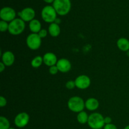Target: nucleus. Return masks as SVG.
<instances>
[{"instance_id": "1", "label": "nucleus", "mask_w": 129, "mask_h": 129, "mask_svg": "<svg viewBox=\"0 0 129 129\" xmlns=\"http://www.w3.org/2000/svg\"><path fill=\"white\" fill-rule=\"evenodd\" d=\"M53 7L57 15L65 16L68 15L71 8V2L70 0H54Z\"/></svg>"}, {"instance_id": "11", "label": "nucleus", "mask_w": 129, "mask_h": 129, "mask_svg": "<svg viewBox=\"0 0 129 129\" xmlns=\"http://www.w3.org/2000/svg\"><path fill=\"white\" fill-rule=\"evenodd\" d=\"M59 71L62 73H68L71 71L72 65L71 62L66 58H62L58 60L56 64Z\"/></svg>"}, {"instance_id": "6", "label": "nucleus", "mask_w": 129, "mask_h": 129, "mask_svg": "<svg viewBox=\"0 0 129 129\" xmlns=\"http://www.w3.org/2000/svg\"><path fill=\"white\" fill-rule=\"evenodd\" d=\"M26 43L29 49L32 50H36L41 46L42 39L38 34L31 33L26 37Z\"/></svg>"}, {"instance_id": "18", "label": "nucleus", "mask_w": 129, "mask_h": 129, "mask_svg": "<svg viewBox=\"0 0 129 129\" xmlns=\"http://www.w3.org/2000/svg\"><path fill=\"white\" fill-rule=\"evenodd\" d=\"M88 118H89V115L84 111L79 112L77 115V120L81 124H85L88 123Z\"/></svg>"}, {"instance_id": "2", "label": "nucleus", "mask_w": 129, "mask_h": 129, "mask_svg": "<svg viewBox=\"0 0 129 129\" xmlns=\"http://www.w3.org/2000/svg\"><path fill=\"white\" fill-rule=\"evenodd\" d=\"M68 107L69 110L74 113H79L84 111L85 108V102L79 96H73L68 102Z\"/></svg>"}, {"instance_id": "26", "label": "nucleus", "mask_w": 129, "mask_h": 129, "mask_svg": "<svg viewBox=\"0 0 129 129\" xmlns=\"http://www.w3.org/2000/svg\"><path fill=\"white\" fill-rule=\"evenodd\" d=\"M103 129H117V127L113 123H109V124H105Z\"/></svg>"}, {"instance_id": "27", "label": "nucleus", "mask_w": 129, "mask_h": 129, "mask_svg": "<svg viewBox=\"0 0 129 129\" xmlns=\"http://www.w3.org/2000/svg\"><path fill=\"white\" fill-rule=\"evenodd\" d=\"M105 123V124H109V123H112V118L110 117H106L104 118Z\"/></svg>"}, {"instance_id": "28", "label": "nucleus", "mask_w": 129, "mask_h": 129, "mask_svg": "<svg viewBox=\"0 0 129 129\" xmlns=\"http://www.w3.org/2000/svg\"><path fill=\"white\" fill-rule=\"evenodd\" d=\"M5 68H6V66H5L2 62H0V72H1V73H3V72L5 71Z\"/></svg>"}, {"instance_id": "25", "label": "nucleus", "mask_w": 129, "mask_h": 129, "mask_svg": "<svg viewBox=\"0 0 129 129\" xmlns=\"http://www.w3.org/2000/svg\"><path fill=\"white\" fill-rule=\"evenodd\" d=\"M6 104H7V100H6V98L3 96H0V107H1V108L5 107L6 105Z\"/></svg>"}, {"instance_id": "16", "label": "nucleus", "mask_w": 129, "mask_h": 129, "mask_svg": "<svg viewBox=\"0 0 129 129\" xmlns=\"http://www.w3.org/2000/svg\"><path fill=\"white\" fill-rule=\"evenodd\" d=\"M48 31L50 36L53 37H57L60 34V27L59 25L55 23V22L52 23L49 25L48 28Z\"/></svg>"}, {"instance_id": "30", "label": "nucleus", "mask_w": 129, "mask_h": 129, "mask_svg": "<svg viewBox=\"0 0 129 129\" xmlns=\"http://www.w3.org/2000/svg\"><path fill=\"white\" fill-rule=\"evenodd\" d=\"M55 23H57V24H58V25H59V24L60 23V20H59V18H57L56 20H55Z\"/></svg>"}, {"instance_id": "4", "label": "nucleus", "mask_w": 129, "mask_h": 129, "mask_svg": "<svg viewBox=\"0 0 129 129\" xmlns=\"http://www.w3.org/2000/svg\"><path fill=\"white\" fill-rule=\"evenodd\" d=\"M25 22L21 18H15L9 23L8 32L12 35H19L25 30Z\"/></svg>"}, {"instance_id": "3", "label": "nucleus", "mask_w": 129, "mask_h": 129, "mask_svg": "<svg viewBox=\"0 0 129 129\" xmlns=\"http://www.w3.org/2000/svg\"><path fill=\"white\" fill-rule=\"evenodd\" d=\"M104 118L101 113L94 112L89 115L87 123L92 129H102L105 125Z\"/></svg>"}, {"instance_id": "5", "label": "nucleus", "mask_w": 129, "mask_h": 129, "mask_svg": "<svg viewBox=\"0 0 129 129\" xmlns=\"http://www.w3.org/2000/svg\"><path fill=\"white\" fill-rule=\"evenodd\" d=\"M56 11L55 10L54 8L52 6H45L43 8L41 12L42 18L43 19L45 22L48 23H52L55 22L57 18Z\"/></svg>"}, {"instance_id": "13", "label": "nucleus", "mask_w": 129, "mask_h": 129, "mask_svg": "<svg viewBox=\"0 0 129 129\" xmlns=\"http://www.w3.org/2000/svg\"><path fill=\"white\" fill-rule=\"evenodd\" d=\"M1 60L6 67H10L15 62V56L12 52L6 51L1 55Z\"/></svg>"}, {"instance_id": "19", "label": "nucleus", "mask_w": 129, "mask_h": 129, "mask_svg": "<svg viewBox=\"0 0 129 129\" xmlns=\"http://www.w3.org/2000/svg\"><path fill=\"white\" fill-rule=\"evenodd\" d=\"M44 63L43 60V57L40 55L35 57L31 61V66L34 68H39L42 66V64Z\"/></svg>"}, {"instance_id": "29", "label": "nucleus", "mask_w": 129, "mask_h": 129, "mask_svg": "<svg viewBox=\"0 0 129 129\" xmlns=\"http://www.w3.org/2000/svg\"><path fill=\"white\" fill-rule=\"evenodd\" d=\"M45 2H46L47 3H53L54 1V0H44Z\"/></svg>"}, {"instance_id": "9", "label": "nucleus", "mask_w": 129, "mask_h": 129, "mask_svg": "<svg viewBox=\"0 0 129 129\" xmlns=\"http://www.w3.org/2000/svg\"><path fill=\"white\" fill-rule=\"evenodd\" d=\"M76 87L79 89H86L91 85V79L89 76L84 74L79 75L74 80Z\"/></svg>"}, {"instance_id": "12", "label": "nucleus", "mask_w": 129, "mask_h": 129, "mask_svg": "<svg viewBox=\"0 0 129 129\" xmlns=\"http://www.w3.org/2000/svg\"><path fill=\"white\" fill-rule=\"evenodd\" d=\"M44 63L48 67L55 66L58 61L56 55L52 52H47L43 56Z\"/></svg>"}, {"instance_id": "20", "label": "nucleus", "mask_w": 129, "mask_h": 129, "mask_svg": "<svg viewBox=\"0 0 129 129\" xmlns=\"http://www.w3.org/2000/svg\"><path fill=\"white\" fill-rule=\"evenodd\" d=\"M10 128V122L7 118L3 116L0 117V129H9Z\"/></svg>"}, {"instance_id": "24", "label": "nucleus", "mask_w": 129, "mask_h": 129, "mask_svg": "<svg viewBox=\"0 0 129 129\" xmlns=\"http://www.w3.org/2000/svg\"><path fill=\"white\" fill-rule=\"evenodd\" d=\"M48 33H49V31H48L47 30H45V29L44 28H42L41 30L38 33V35H39V37H40L41 39H44V38L46 37Z\"/></svg>"}, {"instance_id": "31", "label": "nucleus", "mask_w": 129, "mask_h": 129, "mask_svg": "<svg viewBox=\"0 0 129 129\" xmlns=\"http://www.w3.org/2000/svg\"><path fill=\"white\" fill-rule=\"evenodd\" d=\"M123 129H129V125H128L126 126V127H125V128H123Z\"/></svg>"}, {"instance_id": "7", "label": "nucleus", "mask_w": 129, "mask_h": 129, "mask_svg": "<svg viewBox=\"0 0 129 129\" xmlns=\"http://www.w3.org/2000/svg\"><path fill=\"white\" fill-rule=\"evenodd\" d=\"M16 11L13 8L10 7L3 8L0 11V18L1 20L6 21V22H11L16 18Z\"/></svg>"}, {"instance_id": "10", "label": "nucleus", "mask_w": 129, "mask_h": 129, "mask_svg": "<svg viewBox=\"0 0 129 129\" xmlns=\"http://www.w3.org/2000/svg\"><path fill=\"white\" fill-rule=\"evenodd\" d=\"M18 16L25 22H30L31 20L35 19V11L31 8H25L18 13Z\"/></svg>"}, {"instance_id": "23", "label": "nucleus", "mask_w": 129, "mask_h": 129, "mask_svg": "<svg viewBox=\"0 0 129 129\" xmlns=\"http://www.w3.org/2000/svg\"><path fill=\"white\" fill-rule=\"evenodd\" d=\"M49 72L50 74L52 75H55L56 74H57V73L59 72V69H58L57 66H53L49 68Z\"/></svg>"}, {"instance_id": "32", "label": "nucleus", "mask_w": 129, "mask_h": 129, "mask_svg": "<svg viewBox=\"0 0 129 129\" xmlns=\"http://www.w3.org/2000/svg\"><path fill=\"white\" fill-rule=\"evenodd\" d=\"M9 129H15V128H12V127H10V128H9Z\"/></svg>"}, {"instance_id": "22", "label": "nucleus", "mask_w": 129, "mask_h": 129, "mask_svg": "<svg viewBox=\"0 0 129 129\" xmlns=\"http://www.w3.org/2000/svg\"><path fill=\"white\" fill-rule=\"evenodd\" d=\"M76 87V84L75 81H68L66 83V88L68 89H69V90H71V89H73Z\"/></svg>"}, {"instance_id": "17", "label": "nucleus", "mask_w": 129, "mask_h": 129, "mask_svg": "<svg viewBox=\"0 0 129 129\" xmlns=\"http://www.w3.org/2000/svg\"><path fill=\"white\" fill-rule=\"evenodd\" d=\"M29 29L34 34H38L42 29L41 23L39 20L34 19L29 22Z\"/></svg>"}, {"instance_id": "21", "label": "nucleus", "mask_w": 129, "mask_h": 129, "mask_svg": "<svg viewBox=\"0 0 129 129\" xmlns=\"http://www.w3.org/2000/svg\"><path fill=\"white\" fill-rule=\"evenodd\" d=\"M8 28L9 23L3 20H1L0 21V31L1 32H5L6 31H8Z\"/></svg>"}, {"instance_id": "15", "label": "nucleus", "mask_w": 129, "mask_h": 129, "mask_svg": "<svg viewBox=\"0 0 129 129\" xmlns=\"http://www.w3.org/2000/svg\"><path fill=\"white\" fill-rule=\"evenodd\" d=\"M117 47L123 52L129 51V40L124 37L120 38L117 42Z\"/></svg>"}, {"instance_id": "14", "label": "nucleus", "mask_w": 129, "mask_h": 129, "mask_svg": "<svg viewBox=\"0 0 129 129\" xmlns=\"http://www.w3.org/2000/svg\"><path fill=\"white\" fill-rule=\"evenodd\" d=\"M100 103L97 99L94 98H89L85 102V108L88 110L93 112L99 108Z\"/></svg>"}, {"instance_id": "8", "label": "nucleus", "mask_w": 129, "mask_h": 129, "mask_svg": "<svg viewBox=\"0 0 129 129\" xmlns=\"http://www.w3.org/2000/svg\"><path fill=\"white\" fill-rule=\"evenodd\" d=\"M30 121V116L26 112H21L17 114L14 120V123L18 128L26 127Z\"/></svg>"}]
</instances>
